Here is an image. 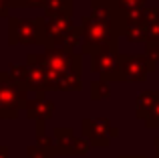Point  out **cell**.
I'll return each instance as SVG.
<instances>
[{"mask_svg": "<svg viewBox=\"0 0 159 158\" xmlns=\"http://www.w3.org/2000/svg\"><path fill=\"white\" fill-rule=\"evenodd\" d=\"M81 31H83V51L85 53L93 55L101 49H117L111 22H109V12L97 0L93 2V14L83 20Z\"/></svg>", "mask_w": 159, "mask_h": 158, "instance_id": "6da1fadb", "label": "cell"}, {"mask_svg": "<svg viewBox=\"0 0 159 158\" xmlns=\"http://www.w3.org/2000/svg\"><path fill=\"white\" fill-rule=\"evenodd\" d=\"M39 61L47 69V91H57V81L62 73L81 67V57L65 47H47L39 55Z\"/></svg>", "mask_w": 159, "mask_h": 158, "instance_id": "7a4b0ae2", "label": "cell"}, {"mask_svg": "<svg viewBox=\"0 0 159 158\" xmlns=\"http://www.w3.org/2000/svg\"><path fill=\"white\" fill-rule=\"evenodd\" d=\"M28 89L14 83L8 73H0V120H14L26 106Z\"/></svg>", "mask_w": 159, "mask_h": 158, "instance_id": "3957f363", "label": "cell"}, {"mask_svg": "<svg viewBox=\"0 0 159 158\" xmlns=\"http://www.w3.org/2000/svg\"><path fill=\"white\" fill-rule=\"evenodd\" d=\"M8 43L10 45H44V16L34 20L8 18Z\"/></svg>", "mask_w": 159, "mask_h": 158, "instance_id": "277c9868", "label": "cell"}, {"mask_svg": "<svg viewBox=\"0 0 159 158\" xmlns=\"http://www.w3.org/2000/svg\"><path fill=\"white\" fill-rule=\"evenodd\" d=\"M52 146L57 154L83 156L89 152V140L77 138L73 128H54L52 130Z\"/></svg>", "mask_w": 159, "mask_h": 158, "instance_id": "5b68a950", "label": "cell"}, {"mask_svg": "<svg viewBox=\"0 0 159 158\" xmlns=\"http://www.w3.org/2000/svg\"><path fill=\"white\" fill-rule=\"evenodd\" d=\"M73 27V14L61 12V14L44 16V47H61L62 37Z\"/></svg>", "mask_w": 159, "mask_h": 158, "instance_id": "8992f818", "label": "cell"}, {"mask_svg": "<svg viewBox=\"0 0 159 158\" xmlns=\"http://www.w3.org/2000/svg\"><path fill=\"white\" fill-rule=\"evenodd\" d=\"M93 71L99 73V77L105 81H123L119 71V57H117L115 49H101V51L93 53Z\"/></svg>", "mask_w": 159, "mask_h": 158, "instance_id": "52a82bcc", "label": "cell"}, {"mask_svg": "<svg viewBox=\"0 0 159 158\" xmlns=\"http://www.w3.org/2000/svg\"><path fill=\"white\" fill-rule=\"evenodd\" d=\"M83 136L93 146H107L111 136H117V128H111L109 120H83Z\"/></svg>", "mask_w": 159, "mask_h": 158, "instance_id": "ba28073f", "label": "cell"}, {"mask_svg": "<svg viewBox=\"0 0 159 158\" xmlns=\"http://www.w3.org/2000/svg\"><path fill=\"white\" fill-rule=\"evenodd\" d=\"M26 65H28V77L24 87L34 91V93H44L47 91V69L39 61V53H28Z\"/></svg>", "mask_w": 159, "mask_h": 158, "instance_id": "9c48e42d", "label": "cell"}, {"mask_svg": "<svg viewBox=\"0 0 159 158\" xmlns=\"http://www.w3.org/2000/svg\"><path fill=\"white\" fill-rule=\"evenodd\" d=\"M119 71L123 81H141L149 71V65L139 55H125L119 59Z\"/></svg>", "mask_w": 159, "mask_h": 158, "instance_id": "30bf717a", "label": "cell"}, {"mask_svg": "<svg viewBox=\"0 0 159 158\" xmlns=\"http://www.w3.org/2000/svg\"><path fill=\"white\" fill-rule=\"evenodd\" d=\"M26 116L28 120H34V122H47L52 118L54 114V103L51 99L44 97V93H34L32 99H26Z\"/></svg>", "mask_w": 159, "mask_h": 158, "instance_id": "8fae6325", "label": "cell"}, {"mask_svg": "<svg viewBox=\"0 0 159 158\" xmlns=\"http://www.w3.org/2000/svg\"><path fill=\"white\" fill-rule=\"evenodd\" d=\"M81 85H83V75H81V67H77L58 77L57 91H79Z\"/></svg>", "mask_w": 159, "mask_h": 158, "instance_id": "7c38bea8", "label": "cell"}, {"mask_svg": "<svg viewBox=\"0 0 159 158\" xmlns=\"http://www.w3.org/2000/svg\"><path fill=\"white\" fill-rule=\"evenodd\" d=\"M43 8H44V16L61 14V12L73 14V0H44Z\"/></svg>", "mask_w": 159, "mask_h": 158, "instance_id": "4fadbf2b", "label": "cell"}, {"mask_svg": "<svg viewBox=\"0 0 159 158\" xmlns=\"http://www.w3.org/2000/svg\"><path fill=\"white\" fill-rule=\"evenodd\" d=\"M81 43H83V31H81V27H70L69 31H66V35L62 37L61 47L69 49V51H75Z\"/></svg>", "mask_w": 159, "mask_h": 158, "instance_id": "5bb4252c", "label": "cell"}, {"mask_svg": "<svg viewBox=\"0 0 159 158\" xmlns=\"http://www.w3.org/2000/svg\"><path fill=\"white\" fill-rule=\"evenodd\" d=\"M6 73H8V77H10L14 83H18V85L24 87L26 77H28V65H16V63H12L10 67H8Z\"/></svg>", "mask_w": 159, "mask_h": 158, "instance_id": "9a60e30c", "label": "cell"}, {"mask_svg": "<svg viewBox=\"0 0 159 158\" xmlns=\"http://www.w3.org/2000/svg\"><path fill=\"white\" fill-rule=\"evenodd\" d=\"M109 95V85L105 79H99V81L91 83V97L93 99H103Z\"/></svg>", "mask_w": 159, "mask_h": 158, "instance_id": "2e32d148", "label": "cell"}, {"mask_svg": "<svg viewBox=\"0 0 159 158\" xmlns=\"http://www.w3.org/2000/svg\"><path fill=\"white\" fill-rule=\"evenodd\" d=\"M26 156L28 158H54L57 156V152L52 150V148H40V146H28L26 148Z\"/></svg>", "mask_w": 159, "mask_h": 158, "instance_id": "e0dca14e", "label": "cell"}, {"mask_svg": "<svg viewBox=\"0 0 159 158\" xmlns=\"http://www.w3.org/2000/svg\"><path fill=\"white\" fill-rule=\"evenodd\" d=\"M10 8H43L44 0H8Z\"/></svg>", "mask_w": 159, "mask_h": 158, "instance_id": "ac0fdd59", "label": "cell"}, {"mask_svg": "<svg viewBox=\"0 0 159 158\" xmlns=\"http://www.w3.org/2000/svg\"><path fill=\"white\" fill-rule=\"evenodd\" d=\"M8 10H10L8 0H0V16H8Z\"/></svg>", "mask_w": 159, "mask_h": 158, "instance_id": "d6986e66", "label": "cell"}, {"mask_svg": "<svg viewBox=\"0 0 159 158\" xmlns=\"http://www.w3.org/2000/svg\"><path fill=\"white\" fill-rule=\"evenodd\" d=\"M8 152H10L8 146H0V158H8Z\"/></svg>", "mask_w": 159, "mask_h": 158, "instance_id": "ffe728a7", "label": "cell"}, {"mask_svg": "<svg viewBox=\"0 0 159 158\" xmlns=\"http://www.w3.org/2000/svg\"><path fill=\"white\" fill-rule=\"evenodd\" d=\"M121 158H143V156H121Z\"/></svg>", "mask_w": 159, "mask_h": 158, "instance_id": "44dd1931", "label": "cell"}, {"mask_svg": "<svg viewBox=\"0 0 159 158\" xmlns=\"http://www.w3.org/2000/svg\"><path fill=\"white\" fill-rule=\"evenodd\" d=\"M157 158H159V140H157Z\"/></svg>", "mask_w": 159, "mask_h": 158, "instance_id": "7402d4cb", "label": "cell"}]
</instances>
